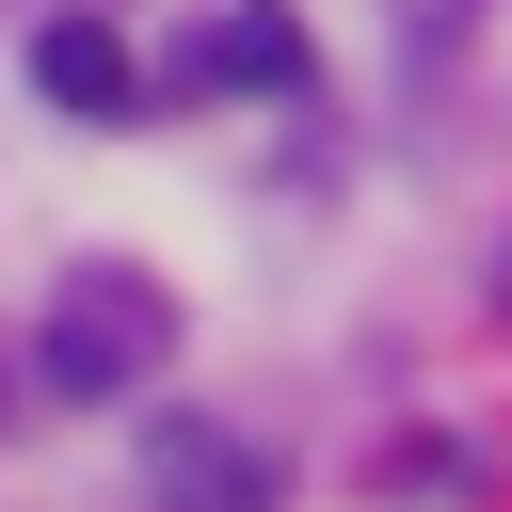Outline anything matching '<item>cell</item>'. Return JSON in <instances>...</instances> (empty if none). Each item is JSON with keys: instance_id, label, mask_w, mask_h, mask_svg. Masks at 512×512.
Returning a JSON list of instances; mask_svg holds the SVG:
<instances>
[{"instance_id": "obj_1", "label": "cell", "mask_w": 512, "mask_h": 512, "mask_svg": "<svg viewBox=\"0 0 512 512\" xmlns=\"http://www.w3.org/2000/svg\"><path fill=\"white\" fill-rule=\"evenodd\" d=\"M160 352H176V304L144 272H64V304H48V400H128Z\"/></svg>"}, {"instance_id": "obj_2", "label": "cell", "mask_w": 512, "mask_h": 512, "mask_svg": "<svg viewBox=\"0 0 512 512\" xmlns=\"http://www.w3.org/2000/svg\"><path fill=\"white\" fill-rule=\"evenodd\" d=\"M32 96L112 128V112L144 96V64H128V32H112V16H48V32H32Z\"/></svg>"}, {"instance_id": "obj_3", "label": "cell", "mask_w": 512, "mask_h": 512, "mask_svg": "<svg viewBox=\"0 0 512 512\" xmlns=\"http://www.w3.org/2000/svg\"><path fill=\"white\" fill-rule=\"evenodd\" d=\"M160 496L176 512H272V464L240 432H208V416H160Z\"/></svg>"}, {"instance_id": "obj_4", "label": "cell", "mask_w": 512, "mask_h": 512, "mask_svg": "<svg viewBox=\"0 0 512 512\" xmlns=\"http://www.w3.org/2000/svg\"><path fill=\"white\" fill-rule=\"evenodd\" d=\"M208 80H304V16H272V0H240V16H208V48H192Z\"/></svg>"}]
</instances>
